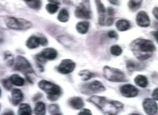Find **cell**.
I'll use <instances>...</instances> for the list:
<instances>
[{
	"instance_id": "obj_1",
	"label": "cell",
	"mask_w": 158,
	"mask_h": 115,
	"mask_svg": "<svg viewBox=\"0 0 158 115\" xmlns=\"http://www.w3.org/2000/svg\"><path fill=\"white\" fill-rule=\"evenodd\" d=\"M94 104L104 114L116 115L123 109V104L118 101L110 100L105 97L94 96L87 100Z\"/></svg>"
},
{
	"instance_id": "obj_2",
	"label": "cell",
	"mask_w": 158,
	"mask_h": 115,
	"mask_svg": "<svg viewBox=\"0 0 158 115\" xmlns=\"http://www.w3.org/2000/svg\"><path fill=\"white\" fill-rule=\"evenodd\" d=\"M131 49L138 59L145 60L152 57L156 48L152 41L137 38L131 44Z\"/></svg>"
},
{
	"instance_id": "obj_3",
	"label": "cell",
	"mask_w": 158,
	"mask_h": 115,
	"mask_svg": "<svg viewBox=\"0 0 158 115\" xmlns=\"http://www.w3.org/2000/svg\"><path fill=\"white\" fill-rule=\"evenodd\" d=\"M38 85L47 94L48 99L50 101H56L62 94V89L59 86L48 81L40 80Z\"/></svg>"
},
{
	"instance_id": "obj_4",
	"label": "cell",
	"mask_w": 158,
	"mask_h": 115,
	"mask_svg": "<svg viewBox=\"0 0 158 115\" xmlns=\"http://www.w3.org/2000/svg\"><path fill=\"white\" fill-rule=\"evenodd\" d=\"M103 76L107 80L113 82H125L127 81L125 74L116 68L106 66L103 69Z\"/></svg>"
},
{
	"instance_id": "obj_5",
	"label": "cell",
	"mask_w": 158,
	"mask_h": 115,
	"mask_svg": "<svg viewBox=\"0 0 158 115\" xmlns=\"http://www.w3.org/2000/svg\"><path fill=\"white\" fill-rule=\"evenodd\" d=\"M8 28L16 30H25L31 28L32 24L30 22L25 19L9 17L5 20Z\"/></svg>"
},
{
	"instance_id": "obj_6",
	"label": "cell",
	"mask_w": 158,
	"mask_h": 115,
	"mask_svg": "<svg viewBox=\"0 0 158 115\" xmlns=\"http://www.w3.org/2000/svg\"><path fill=\"white\" fill-rule=\"evenodd\" d=\"M78 6L75 11V15L78 19H89L91 18V12L89 0H79Z\"/></svg>"
},
{
	"instance_id": "obj_7",
	"label": "cell",
	"mask_w": 158,
	"mask_h": 115,
	"mask_svg": "<svg viewBox=\"0 0 158 115\" xmlns=\"http://www.w3.org/2000/svg\"><path fill=\"white\" fill-rule=\"evenodd\" d=\"M105 90V87L103 84L97 80L83 84L80 88L81 93L85 95H91L102 92Z\"/></svg>"
},
{
	"instance_id": "obj_8",
	"label": "cell",
	"mask_w": 158,
	"mask_h": 115,
	"mask_svg": "<svg viewBox=\"0 0 158 115\" xmlns=\"http://www.w3.org/2000/svg\"><path fill=\"white\" fill-rule=\"evenodd\" d=\"M14 69L24 74L25 76L29 74H35L31 64L25 58L18 56L16 58Z\"/></svg>"
},
{
	"instance_id": "obj_9",
	"label": "cell",
	"mask_w": 158,
	"mask_h": 115,
	"mask_svg": "<svg viewBox=\"0 0 158 115\" xmlns=\"http://www.w3.org/2000/svg\"><path fill=\"white\" fill-rule=\"evenodd\" d=\"M75 63L69 59L62 60L57 67V71L63 75H68L73 72L76 68Z\"/></svg>"
},
{
	"instance_id": "obj_10",
	"label": "cell",
	"mask_w": 158,
	"mask_h": 115,
	"mask_svg": "<svg viewBox=\"0 0 158 115\" xmlns=\"http://www.w3.org/2000/svg\"><path fill=\"white\" fill-rule=\"evenodd\" d=\"M143 108L146 113L148 115H155L158 112V105L154 100L147 98L143 103Z\"/></svg>"
},
{
	"instance_id": "obj_11",
	"label": "cell",
	"mask_w": 158,
	"mask_h": 115,
	"mask_svg": "<svg viewBox=\"0 0 158 115\" xmlns=\"http://www.w3.org/2000/svg\"><path fill=\"white\" fill-rule=\"evenodd\" d=\"M120 92L123 96L126 98H133L138 95V89L134 86L130 84L123 86L120 88Z\"/></svg>"
},
{
	"instance_id": "obj_12",
	"label": "cell",
	"mask_w": 158,
	"mask_h": 115,
	"mask_svg": "<svg viewBox=\"0 0 158 115\" xmlns=\"http://www.w3.org/2000/svg\"><path fill=\"white\" fill-rule=\"evenodd\" d=\"M95 2L98 14V23L102 26L105 25L106 9L101 0H95Z\"/></svg>"
},
{
	"instance_id": "obj_13",
	"label": "cell",
	"mask_w": 158,
	"mask_h": 115,
	"mask_svg": "<svg viewBox=\"0 0 158 115\" xmlns=\"http://www.w3.org/2000/svg\"><path fill=\"white\" fill-rule=\"evenodd\" d=\"M136 23L137 25L141 27H147L150 24V20L145 12L141 11L136 16Z\"/></svg>"
},
{
	"instance_id": "obj_14",
	"label": "cell",
	"mask_w": 158,
	"mask_h": 115,
	"mask_svg": "<svg viewBox=\"0 0 158 115\" xmlns=\"http://www.w3.org/2000/svg\"><path fill=\"white\" fill-rule=\"evenodd\" d=\"M39 54L46 61L47 60L52 61L56 58L58 53L56 50L54 48H47L44 49L43 51L39 53Z\"/></svg>"
},
{
	"instance_id": "obj_15",
	"label": "cell",
	"mask_w": 158,
	"mask_h": 115,
	"mask_svg": "<svg viewBox=\"0 0 158 115\" xmlns=\"http://www.w3.org/2000/svg\"><path fill=\"white\" fill-rule=\"evenodd\" d=\"M24 95L21 90L19 89L15 88L11 91V102L14 106L18 105L22 102Z\"/></svg>"
},
{
	"instance_id": "obj_16",
	"label": "cell",
	"mask_w": 158,
	"mask_h": 115,
	"mask_svg": "<svg viewBox=\"0 0 158 115\" xmlns=\"http://www.w3.org/2000/svg\"><path fill=\"white\" fill-rule=\"evenodd\" d=\"M68 104L71 108L76 110L82 109L84 103L83 100L79 97H73L69 100Z\"/></svg>"
},
{
	"instance_id": "obj_17",
	"label": "cell",
	"mask_w": 158,
	"mask_h": 115,
	"mask_svg": "<svg viewBox=\"0 0 158 115\" xmlns=\"http://www.w3.org/2000/svg\"><path fill=\"white\" fill-rule=\"evenodd\" d=\"M144 67L143 64L136 62L135 61L128 60L126 61L127 69L130 72L141 70Z\"/></svg>"
},
{
	"instance_id": "obj_18",
	"label": "cell",
	"mask_w": 158,
	"mask_h": 115,
	"mask_svg": "<svg viewBox=\"0 0 158 115\" xmlns=\"http://www.w3.org/2000/svg\"><path fill=\"white\" fill-rule=\"evenodd\" d=\"M26 45L28 49H36L39 47L40 45V38L36 36H32L27 40Z\"/></svg>"
},
{
	"instance_id": "obj_19",
	"label": "cell",
	"mask_w": 158,
	"mask_h": 115,
	"mask_svg": "<svg viewBox=\"0 0 158 115\" xmlns=\"http://www.w3.org/2000/svg\"><path fill=\"white\" fill-rule=\"evenodd\" d=\"M32 109L27 104H21L18 111V114L19 115H30L32 114Z\"/></svg>"
},
{
	"instance_id": "obj_20",
	"label": "cell",
	"mask_w": 158,
	"mask_h": 115,
	"mask_svg": "<svg viewBox=\"0 0 158 115\" xmlns=\"http://www.w3.org/2000/svg\"><path fill=\"white\" fill-rule=\"evenodd\" d=\"M89 23L87 21H81L77 23L76 29L77 32L81 34L86 33L89 30Z\"/></svg>"
},
{
	"instance_id": "obj_21",
	"label": "cell",
	"mask_w": 158,
	"mask_h": 115,
	"mask_svg": "<svg viewBox=\"0 0 158 115\" xmlns=\"http://www.w3.org/2000/svg\"><path fill=\"white\" fill-rule=\"evenodd\" d=\"M116 27L120 31H125L128 30L131 27L130 23L127 20H120L116 23Z\"/></svg>"
},
{
	"instance_id": "obj_22",
	"label": "cell",
	"mask_w": 158,
	"mask_h": 115,
	"mask_svg": "<svg viewBox=\"0 0 158 115\" xmlns=\"http://www.w3.org/2000/svg\"><path fill=\"white\" fill-rule=\"evenodd\" d=\"M34 113L37 115H44L46 112V105L44 103L40 102L37 103L34 110Z\"/></svg>"
},
{
	"instance_id": "obj_23",
	"label": "cell",
	"mask_w": 158,
	"mask_h": 115,
	"mask_svg": "<svg viewBox=\"0 0 158 115\" xmlns=\"http://www.w3.org/2000/svg\"><path fill=\"white\" fill-rule=\"evenodd\" d=\"M135 83L137 86L141 87H145L148 86V81L146 77L139 75L134 79Z\"/></svg>"
},
{
	"instance_id": "obj_24",
	"label": "cell",
	"mask_w": 158,
	"mask_h": 115,
	"mask_svg": "<svg viewBox=\"0 0 158 115\" xmlns=\"http://www.w3.org/2000/svg\"><path fill=\"white\" fill-rule=\"evenodd\" d=\"M13 84L16 86H22L24 85L25 81L23 78L17 74H13L10 78Z\"/></svg>"
},
{
	"instance_id": "obj_25",
	"label": "cell",
	"mask_w": 158,
	"mask_h": 115,
	"mask_svg": "<svg viewBox=\"0 0 158 115\" xmlns=\"http://www.w3.org/2000/svg\"><path fill=\"white\" fill-rule=\"evenodd\" d=\"M142 2L143 0H129L128 6L131 11L135 12L139 9Z\"/></svg>"
},
{
	"instance_id": "obj_26",
	"label": "cell",
	"mask_w": 158,
	"mask_h": 115,
	"mask_svg": "<svg viewBox=\"0 0 158 115\" xmlns=\"http://www.w3.org/2000/svg\"><path fill=\"white\" fill-rule=\"evenodd\" d=\"M30 8L32 9L38 10L41 6L40 0H23Z\"/></svg>"
},
{
	"instance_id": "obj_27",
	"label": "cell",
	"mask_w": 158,
	"mask_h": 115,
	"mask_svg": "<svg viewBox=\"0 0 158 115\" xmlns=\"http://www.w3.org/2000/svg\"><path fill=\"white\" fill-rule=\"evenodd\" d=\"M69 13L66 9H63L60 11L58 16L59 21L61 22L66 23L69 20Z\"/></svg>"
},
{
	"instance_id": "obj_28",
	"label": "cell",
	"mask_w": 158,
	"mask_h": 115,
	"mask_svg": "<svg viewBox=\"0 0 158 115\" xmlns=\"http://www.w3.org/2000/svg\"><path fill=\"white\" fill-rule=\"evenodd\" d=\"M78 75L83 80L86 81L94 77L96 75L88 70H83L79 72Z\"/></svg>"
},
{
	"instance_id": "obj_29",
	"label": "cell",
	"mask_w": 158,
	"mask_h": 115,
	"mask_svg": "<svg viewBox=\"0 0 158 115\" xmlns=\"http://www.w3.org/2000/svg\"><path fill=\"white\" fill-rule=\"evenodd\" d=\"M48 112L50 114L53 115H61L59 105L56 104H51L48 107Z\"/></svg>"
},
{
	"instance_id": "obj_30",
	"label": "cell",
	"mask_w": 158,
	"mask_h": 115,
	"mask_svg": "<svg viewBox=\"0 0 158 115\" xmlns=\"http://www.w3.org/2000/svg\"><path fill=\"white\" fill-rule=\"evenodd\" d=\"M4 59L6 62V65L9 66H12L14 62V58L10 52H6L4 54Z\"/></svg>"
},
{
	"instance_id": "obj_31",
	"label": "cell",
	"mask_w": 158,
	"mask_h": 115,
	"mask_svg": "<svg viewBox=\"0 0 158 115\" xmlns=\"http://www.w3.org/2000/svg\"><path fill=\"white\" fill-rule=\"evenodd\" d=\"M58 6L57 4L55 3H49L46 5V11L50 14H54L58 11Z\"/></svg>"
},
{
	"instance_id": "obj_32",
	"label": "cell",
	"mask_w": 158,
	"mask_h": 115,
	"mask_svg": "<svg viewBox=\"0 0 158 115\" xmlns=\"http://www.w3.org/2000/svg\"><path fill=\"white\" fill-rule=\"evenodd\" d=\"M1 83L4 88L8 91H10L11 89L13 83L10 80V78L9 79H3L1 80Z\"/></svg>"
},
{
	"instance_id": "obj_33",
	"label": "cell",
	"mask_w": 158,
	"mask_h": 115,
	"mask_svg": "<svg viewBox=\"0 0 158 115\" xmlns=\"http://www.w3.org/2000/svg\"><path fill=\"white\" fill-rule=\"evenodd\" d=\"M110 52L113 55L118 56L122 54V50L121 48L118 45H114L111 48Z\"/></svg>"
},
{
	"instance_id": "obj_34",
	"label": "cell",
	"mask_w": 158,
	"mask_h": 115,
	"mask_svg": "<svg viewBox=\"0 0 158 115\" xmlns=\"http://www.w3.org/2000/svg\"><path fill=\"white\" fill-rule=\"evenodd\" d=\"M39 38L40 45L43 46H47L48 44V41L47 38L44 37H40Z\"/></svg>"
},
{
	"instance_id": "obj_35",
	"label": "cell",
	"mask_w": 158,
	"mask_h": 115,
	"mask_svg": "<svg viewBox=\"0 0 158 115\" xmlns=\"http://www.w3.org/2000/svg\"><path fill=\"white\" fill-rule=\"evenodd\" d=\"M43 96V94L41 93H37L33 96L32 98V100L33 102H36L41 99Z\"/></svg>"
},
{
	"instance_id": "obj_36",
	"label": "cell",
	"mask_w": 158,
	"mask_h": 115,
	"mask_svg": "<svg viewBox=\"0 0 158 115\" xmlns=\"http://www.w3.org/2000/svg\"><path fill=\"white\" fill-rule=\"evenodd\" d=\"M114 19L113 16H110L106 20L105 25L107 26L112 25L114 23Z\"/></svg>"
},
{
	"instance_id": "obj_37",
	"label": "cell",
	"mask_w": 158,
	"mask_h": 115,
	"mask_svg": "<svg viewBox=\"0 0 158 115\" xmlns=\"http://www.w3.org/2000/svg\"><path fill=\"white\" fill-rule=\"evenodd\" d=\"M107 35L110 38H116V39H118V34L114 31H110L107 34Z\"/></svg>"
},
{
	"instance_id": "obj_38",
	"label": "cell",
	"mask_w": 158,
	"mask_h": 115,
	"mask_svg": "<svg viewBox=\"0 0 158 115\" xmlns=\"http://www.w3.org/2000/svg\"><path fill=\"white\" fill-rule=\"evenodd\" d=\"M79 115H92L91 111L89 109H83L78 113Z\"/></svg>"
},
{
	"instance_id": "obj_39",
	"label": "cell",
	"mask_w": 158,
	"mask_h": 115,
	"mask_svg": "<svg viewBox=\"0 0 158 115\" xmlns=\"http://www.w3.org/2000/svg\"><path fill=\"white\" fill-rule=\"evenodd\" d=\"M152 96L153 99L158 100V87L154 90L152 94Z\"/></svg>"
},
{
	"instance_id": "obj_40",
	"label": "cell",
	"mask_w": 158,
	"mask_h": 115,
	"mask_svg": "<svg viewBox=\"0 0 158 115\" xmlns=\"http://www.w3.org/2000/svg\"><path fill=\"white\" fill-rule=\"evenodd\" d=\"M107 14L110 16H113L115 14V11L113 8L109 7L107 9Z\"/></svg>"
},
{
	"instance_id": "obj_41",
	"label": "cell",
	"mask_w": 158,
	"mask_h": 115,
	"mask_svg": "<svg viewBox=\"0 0 158 115\" xmlns=\"http://www.w3.org/2000/svg\"><path fill=\"white\" fill-rule=\"evenodd\" d=\"M152 14L155 18L158 20V7H155L152 10Z\"/></svg>"
},
{
	"instance_id": "obj_42",
	"label": "cell",
	"mask_w": 158,
	"mask_h": 115,
	"mask_svg": "<svg viewBox=\"0 0 158 115\" xmlns=\"http://www.w3.org/2000/svg\"><path fill=\"white\" fill-rule=\"evenodd\" d=\"M110 3L114 5H118L119 4V0H108Z\"/></svg>"
},
{
	"instance_id": "obj_43",
	"label": "cell",
	"mask_w": 158,
	"mask_h": 115,
	"mask_svg": "<svg viewBox=\"0 0 158 115\" xmlns=\"http://www.w3.org/2000/svg\"><path fill=\"white\" fill-rule=\"evenodd\" d=\"M152 34L158 43V31H154L152 33Z\"/></svg>"
},
{
	"instance_id": "obj_44",
	"label": "cell",
	"mask_w": 158,
	"mask_h": 115,
	"mask_svg": "<svg viewBox=\"0 0 158 115\" xmlns=\"http://www.w3.org/2000/svg\"><path fill=\"white\" fill-rule=\"evenodd\" d=\"M14 115V113L12 111V110H9V109H8V110H7L4 112L3 113V115Z\"/></svg>"
},
{
	"instance_id": "obj_45",
	"label": "cell",
	"mask_w": 158,
	"mask_h": 115,
	"mask_svg": "<svg viewBox=\"0 0 158 115\" xmlns=\"http://www.w3.org/2000/svg\"><path fill=\"white\" fill-rule=\"evenodd\" d=\"M48 1L55 4H60V0H48Z\"/></svg>"
},
{
	"instance_id": "obj_46",
	"label": "cell",
	"mask_w": 158,
	"mask_h": 115,
	"mask_svg": "<svg viewBox=\"0 0 158 115\" xmlns=\"http://www.w3.org/2000/svg\"><path fill=\"white\" fill-rule=\"evenodd\" d=\"M154 26L155 28L158 30V22H155L154 24Z\"/></svg>"
}]
</instances>
